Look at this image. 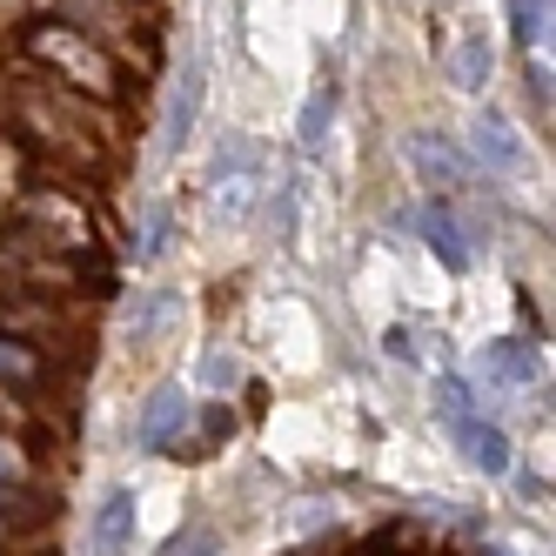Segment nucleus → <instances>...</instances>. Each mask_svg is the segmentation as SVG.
I'll return each mask as SVG.
<instances>
[{
  "label": "nucleus",
  "mask_w": 556,
  "mask_h": 556,
  "mask_svg": "<svg viewBox=\"0 0 556 556\" xmlns=\"http://www.w3.org/2000/svg\"><path fill=\"white\" fill-rule=\"evenodd\" d=\"M476 154H483L490 168H516V135H509L503 114H483V122H476Z\"/></svg>",
  "instance_id": "obj_8"
},
{
  "label": "nucleus",
  "mask_w": 556,
  "mask_h": 556,
  "mask_svg": "<svg viewBox=\"0 0 556 556\" xmlns=\"http://www.w3.org/2000/svg\"><path fill=\"white\" fill-rule=\"evenodd\" d=\"M509 21H516V41L536 48L549 34V0H509Z\"/></svg>",
  "instance_id": "obj_9"
},
{
  "label": "nucleus",
  "mask_w": 556,
  "mask_h": 556,
  "mask_svg": "<svg viewBox=\"0 0 556 556\" xmlns=\"http://www.w3.org/2000/svg\"><path fill=\"white\" fill-rule=\"evenodd\" d=\"M41 48H48L54 61H74V67H81V81H94V88H101V61H94L81 41H74V34H41Z\"/></svg>",
  "instance_id": "obj_12"
},
{
  "label": "nucleus",
  "mask_w": 556,
  "mask_h": 556,
  "mask_svg": "<svg viewBox=\"0 0 556 556\" xmlns=\"http://www.w3.org/2000/svg\"><path fill=\"white\" fill-rule=\"evenodd\" d=\"M435 409H443V422L463 435V450H469V463H476V469H490V476H503V469H509V435H503L496 422L476 416L469 382H463V376H443V382H435Z\"/></svg>",
  "instance_id": "obj_1"
},
{
  "label": "nucleus",
  "mask_w": 556,
  "mask_h": 556,
  "mask_svg": "<svg viewBox=\"0 0 556 556\" xmlns=\"http://www.w3.org/2000/svg\"><path fill=\"white\" fill-rule=\"evenodd\" d=\"M128 536H135V490H114L101 503V516H94V549L101 556H122Z\"/></svg>",
  "instance_id": "obj_4"
},
{
  "label": "nucleus",
  "mask_w": 556,
  "mask_h": 556,
  "mask_svg": "<svg viewBox=\"0 0 556 556\" xmlns=\"http://www.w3.org/2000/svg\"><path fill=\"white\" fill-rule=\"evenodd\" d=\"M490 556H509V549H490Z\"/></svg>",
  "instance_id": "obj_16"
},
{
  "label": "nucleus",
  "mask_w": 556,
  "mask_h": 556,
  "mask_svg": "<svg viewBox=\"0 0 556 556\" xmlns=\"http://www.w3.org/2000/svg\"><path fill=\"white\" fill-rule=\"evenodd\" d=\"M188 429V395L168 382V389H154L148 395V416H141V443L148 450H162V443H175V435Z\"/></svg>",
  "instance_id": "obj_3"
},
{
  "label": "nucleus",
  "mask_w": 556,
  "mask_h": 556,
  "mask_svg": "<svg viewBox=\"0 0 556 556\" xmlns=\"http://www.w3.org/2000/svg\"><path fill=\"white\" fill-rule=\"evenodd\" d=\"M409 154H416V168H422V175H443V181H456V175H463V154H456V148H443V141H429V135H422Z\"/></svg>",
  "instance_id": "obj_11"
},
{
  "label": "nucleus",
  "mask_w": 556,
  "mask_h": 556,
  "mask_svg": "<svg viewBox=\"0 0 556 556\" xmlns=\"http://www.w3.org/2000/svg\"><path fill=\"white\" fill-rule=\"evenodd\" d=\"M202 88H208V67L202 61H188L181 74H175V101H168V148H181L188 135H194V114H202Z\"/></svg>",
  "instance_id": "obj_2"
},
{
  "label": "nucleus",
  "mask_w": 556,
  "mask_h": 556,
  "mask_svg": "<svg viewBox=\"0 0 556 556\" xmlns=\"http://www.w3.org/2000/svg\"><path fill=\"white\" fill-rule=\"evenodd\" d=\"M422 242H429L435 255H443V268H456V275L469 268V249H463V228H456V215H450L443 202H435V208L422 215Z\"/></svg>",
  "instance_id": "obj_5"
},
{
  "label": "nucleus",
  "mask_w": 556,
  "mask_h": 556,
  "mask_svg": "<svg viewBox=\"0 0 556 556\" xmlns=\"http://www.w3.org/2000/svg\"><path fill=\"white\" fill-rule=\"evenodd\" d=\"M162 556H208V536H202V530H188V536H175Z\"/></svg>",
  "instance_id": "obj_14"
},
{
  "label": "nucleus",
  "mask_w": 556,
  "mask_h": 556,
  "mask_svg": "<svg viewBox=\"0 0 556 556\" xmlns=\"http://www.w3.org/2000/svg\"><path fill=\"white\" fill-rule=\"evenodd\" d=\"M483 376H503V382H536V355H530L523 342H490Z\"/></svg>",
  "instance_id": "obj_7"
},
{
  "label": "nucleus",
  "mask_w": 556,
  "mask_h": 556,
  "mask_svg": "<svg viewBox=\"0 0 556 556\" xmlns=\"http://www.w3.org/2000/svg\"><path fill=\"white\" fill-rule=\"evenodd\" d=\"M329 114H336V88L308 94V108H302V148H308V154L323 148V135H329Z\"/></svg>",
  "instance_id": "obj_10"
},
{
  "label": "nucleus",
  "mask_w": 556,
  "mask_h": 556,
  "mask_svg": "<svg viewBox=\"0 0 556 556\" xmlns=\"http://www.w3.org/2000/svg\"><path fill=\"white\" fill-rule=\"evenodd\" d=\"M0 376H21V382L34 376V355H27V349H14L8 336H0Z\"/></svg>",
  "instance_id": "obj_13"
},
{
  "label": "nucleus",
  "mask_w": 556,
  "mask_h": 556,
  "mask_svg": "<svg viewBox=\"0 0 556 556\" xmlns=\"http://www.w3.org/2000/svg\"><path fill=\"white\" fill-rule=\"evenodd\" d=\"M450 81H456V88H483V81H490V41H483V34L456 41V54H450Z\"/></svg>",
  "instance_id": "obj_6"
},
{
  "label": "nucleus",
  "mask_w": 556,
  "mask_h": 556,
  "mask_svg": "<svg viewBox=\"0 0 556 556\" xmlns=\"http://www.w3.org/2000/svg\"><path fill=\"white\" fill-rule=\"evenodd\" d=\"M14 416H21V409H14V403H8V395H0V422H14Z\"/></svg>",
  "instance_id": "obj_15"
}]
</instances>
